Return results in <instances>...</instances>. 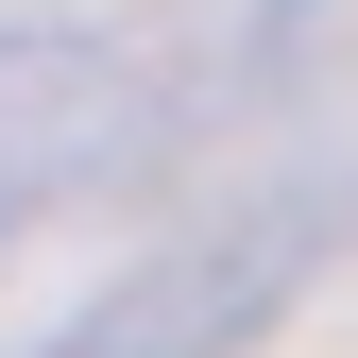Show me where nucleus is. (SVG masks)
<instances>
[{
  "instance_id": "nucleus-1",
  "label": "nucleus",
  "mask_w": 358,
  "mask_h": 358,
  "mask_svg": "<svg viewBox=\"0 0 358 358\" xmlns=\"http://www.w3.org/2000/svg\"><path fill=\"white\" fill-rule=\"evenodd\" d=\"M103 120H120V52L103 34H0V222L52 171L103 154Z\"/></svg>"
}]
</instances>
